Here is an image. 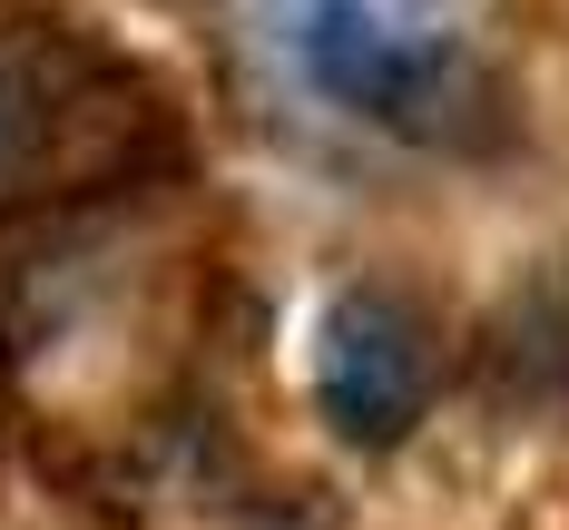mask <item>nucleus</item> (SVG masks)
<instances>
[{
  "label": "nucleus",
  "instance_id": "f03ea898",
  "mask_svg": "<svg viewBox=\"0 0 569 530\" xmlns=\"http://www.w3.org/2000/svg\"><path fill=\"white\" fill-rule=\"evenodd\" d=\"M432 403V334L422 314L383 286H343L315 324V412L335 422L353 452L402 442Z\"/></svg>",
  "mask_w": 569,
  "mask_h": 530
},
{
  "label": "nucleus",
  "instance_id": "7ed1b4c3",
  "mask_svg": "<svg viewBox=\"0 0 569 530\" xmlns=\"http://www.w3.org/2000/svg\"><path fill=\"white\" fill-rule=\"evenodd\" d=\"M59 128V79L40 50H20V40H0V187L10 177H30V158L50 148Z\"/></svg>",
  "mask_w": 569,
  "mask_h": 530
},
{
  "label": "nucleus",
  "instance_id": "f257e3e1",
  "mask_svg": "<svg viewBox=\"0 0 569 530\" xmlns=\"http://www.w3.org/2000/svg\"><path fill=\"white\" fill-rule=\"evenodd\" d=\"M295 59H305V79H315L335 109L373 118V128H393V138H442L461 118V99H471V69H461L442 40L393 30L373 0H315L305 30H295Z\"/></svg>",
  "mask_w": 569,
  "mask_h": 530
}]
</instances>
